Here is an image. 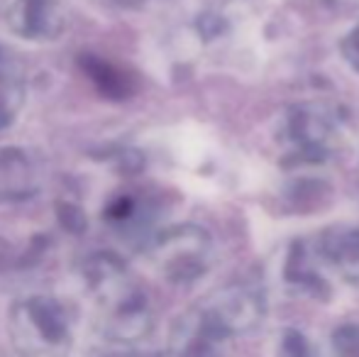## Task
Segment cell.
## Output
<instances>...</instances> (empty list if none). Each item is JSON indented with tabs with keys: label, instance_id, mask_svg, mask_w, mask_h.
Listing matches in <instances>:
<instances>
[{
	"label": "cell",
	"instance_id": "obj_1",
	"mask_svg": "<svg viewBox=\"0 0 359 357\" xmlns=\"http://www.w3.org/2000/svg\"><path fill=\"white\" fill-rule=\"evenodd\" d=\"M13 328L18 333V343L27 353H49L67 338V323L54 304L44 299L18 306L13 316Z\"/></svg>",
	"mask_w": 359,
	"mask_h": 357
},
{
	"label": "cell",
	"instance_id": "obj_2",
	"mask_svg": "<svg viewBox=\"0 0 359 357\" xmlns=\"http://www.w3.org/2000/svg\"><path fill=\"white\" fill-rule=\"evenodd\" d=\"M230 335L210 318L205 311H198L179 325L174 335L176 357H222Z\"/></svg>",
	"mask_w": 359,
	"mask_h": 357
},
{
	"label": "cell",
	"instance_id": "obj_3",
	"mask_svg": "<svg viewBox=\"0 0 359 357\" xmlns=\"http://www.w3.org/2000/svg\"><path fill=\"white\" fill-rule=\"evenodd\" d=\"M203 311L227 335L245 333V330L255 328L262 318L259 299L252 296L250 291H242V289L222 291V294H217Z\"/></svg>",
	"mask_w": 359,
	"mask_h": 357
},
{
	"label": "cell",
	"instance_id": "obj_4",
	"mask_svg": "<svg viewBox=\"0 0 359 357\" xmlns=\"http://www.w3.org/2000/svg\"><path fill=\"white\" fill-rule=\"evenodd\" d=\"M274 357H316V350L301 330H284L276 338Z\"/></svg>",
	"mask_w": 359,
	"mask_h": 357
},
{
	"label": "cell",
	"instance_id": "obj_5",
	"mask_svg": "<svg viewBox=\"0 0 359 357\" xmlns=\"http://www.w3.org/2000/svg\"><path fill=\"white\" fill-rule=\"evenodd\" d=\"M332 357H359V325H342L332 333Z\"/></svg>",
	"mask_w": 359,
	"mask_h": 357
},
{
	"label": "cell",
	"instance_id": "obj_6",
	"mask_svg": "<svg viewBox=\"0 0 359 357\" xmlns=\"http://www.w3.org/2000/svg\"><path fill=\"white\" fill-rule=\"evenodd\" d=\"M15 108V88L0 79V115H5L8 110Z\"/></svg>",
	"mask_w": 359,
	"mask_h": 357
}]
</instances>
